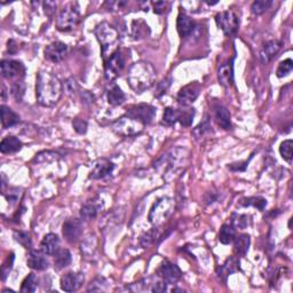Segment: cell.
Masks as SVG:
<instances>
[{"label": "cell", "mask_w": 293, "mask_h": 293, "mask_svg": "<svg viewBox=\"0 0 293 293\" xmlns=\"http://www.w3.org/2000/svg\"><path fill=\"white\" fill-rule=\"evenodd\" d=\"M103 203L102 199L94 198L92 201L85 203L80 208V217L83 220L89 221L96 218V215L99 214V212L102 210Z\"/></svg>", "instance_id": "18"}, {"label": "cell", "mask_w": 293, "mask_h": 293, "mask_svg": "<svg viewBox=\"0 0 293 293\" xmlns=\"http://www.w3.org/2000/svg\"><path fill=\"white\" fill-rule=\"evenodd\" d=\"M125 67V59L121 51H116L109 59L105 61V77L108 80H112L117 77Z\"/></svg>", "instance_id": "10"}, {"label": "cell", "mask_w": 293, "mask_h": 293, "mask_svg": "<svg viewBox=\"0 0 293 293\" xmlns=\"http://www.w3.org/2000/svg\"><path fill=\"white\" fill-rule=\"evenodd\" d=\"M20 194L21 192H18L17 188H13V189H9V194L5 195V196H6V198H7V201L11 202V204H13V203H15L16 201H17L18 197H20Z\"/></svg>", "instance_id": "51"}, {"label": "cell", "mask_w": 293, "mask_h": 293, "mask_svg": "<svg viewBox=\"0 0 293 293\" xmlns=\"http://www.w3.org/2000/svg\"><path fill=\"white\" fill-rule=\"evenodd\" d=\"M80 20V13L78 11L77 4H68L62 11H61L59 17L56 21V27L60 31L67 32L71 31L73 28L78 24Z\"/></svg>", "instance_id": "6"}, {"label": "cell", "mask_w": 293, "mask_h": 293, "mask_svg": "<svg viewBox=\"0 0 293 293\" xmlns=\"http://www.w3.org/2000/svg\"><path fill=\"white\" fill-rule=\"evenodd\" d=\"M62 95V83L56 76L47 71H39L36 82V98L43 107L56 104Z\"/></svg>", "instance_id": "1"}, {"label": "cell", "mask_w": 293, "mask_h": 293, "mask_svg": "<svg viewBox=\"0 0 293 293\" xmlns=\"http://www.w3.org/2000/svg\"><path fill=\"white\" fill-rule=\"evenodd\" d=\"M195 29V22L191 17L186 14H180L176 20V30H178L180 37L187 38L192 34Z\"/></svg>", "instance_id": "21"}, {"label": "cell", "mask_w": 293, "mask_h": 293, "mask_svg": "<svg viewBox=\"0 0 293 293\" xmlns=\"http://www.w3.org/2000/svg\"><path fill=\"white\" fill-rule=\"evenodd\" d=\"M22 149V142L15 137H7L0 143V151L2 154H14Z\"/></svg>", "instance_id": "26"}, {"label": "cell", "mask_w": 293, "mask_h": 293, "mask_svg": "<svg viewBox=\"0 0 293 293\" xmlns=\"http://www.w3.org/2000/svg\"><path fill=\"white\" fill-rule=\"evenodd\" d=\"M54 256H55V258H54V265H55V268L57 270L66 268L71 262V253L67 249L59 250Z\"/></svg>", "instance_id": "28"}, {"label": "cell", "mask_w": 293, "mask_h": 293, "mask_svg": "<svg viewBox=\"0 0 293 293\" xmlns=\"http://www.w3.org/2000/svg\"><path fill=\"white\" fill-rule=\"evenodd\" d=\"M235 237H236V228H235L231 224H222L219 231V241L224 245H228V244L233 243Z\"/></svg>", "instance_id": "27"}, {"label": "cell", "mask_w": 293, "mask_h": 293, "mask_svg": "<svg viewBox=\"0 0 293 293\" xmlns=\"http://www.w3.org/2000/svg\"><path fill=\"white\" fill-rule=\"evenodd\" d=\"M235 250L240 256L244 257L249 251L250 236L247 234H242L238 237H235Z\"/></svg>", "instance_id": "30"}, {"label": "cell", "mask_w": 293, "mask_h": 293, "mask_svg": "<svg viewBox=\"0 0 293 293\" xmlns=\"http://www.w3.org/2000/svg\"><path fill=\"white\" fill-rule=\"evenodd\" d=\"M28 266L34 270H44L48 267V260L41 251H31L28 257Z\"/></svg>", "instance_id": "22"}, {"label": "cell", "mask_w": 293, "mask_h": 293, "mask_svg": "<svg viewBox=\"0 0 293 293\" xmlns=\"http://www.w3.org/2000/svg\"><path fill=\"white\" fill-rule=\"evenodd\" d=\"M14 238L16 242H18L22 246H24L25 249H30L31 247V240L28 233L25 231H15Z\"/></svg>", "instance_id": "44"}, {"label": "cell", "mask_w": 293, "mask_h": 293, "mask_svg": "<svg viewBox=\"0 0 293 293\" xmlns=\"http://www.w3.org/2000/svg\"><path fill=\"white\" fill-rule=\"evenodd\" d=\"M40 249L47 256H54L60 250V240L56 234H47L40 243Z\"/></svg>", "instance_id": "20"}, {"label": "cell", "mask_w": 293, "mask_h": 293, "mask_svg": "<svg viewBox=\"0 0 293 293\" xmlns=\"http://www.w3.org/2000/svg\"><path fill=\"white\" fill-rule=\"evenodd\" d=\"M211 131V125H210V121H208V118L206 117L204 121H202L201 124L198 125L197 127L195 128L194 130V132H192V133H194V135L196 138H197V139H199V138H202L203 135H204L205 133H207V132H210Z\"/></svg>", "instance_id": "45"}, {"label": "cell", "mask_w": 293, "mask_h": 293, "mask_svg": "<svg viewBox=\"0 0 293 293\" xmlns=\"http://www.w3.org/2000/svg\"><path fill=\"white\" fill-rule=\"evenodd\" d=\"M218 80L224 87H230L234 83L233 64L224 63L218 70Z\"/></svg>", "instance_id": "23"}, {"label": "cell", "mask_w": 293, "mask_h": 293, "mask_svg": "<svg viewBox=\"0 0 293 293\" xmlns=\"http://www.w3.org/2000/svg\"><path fill=\"white\" fill-rule=\"evenodd\" d=\"M37 276L34 274H29V275L25 277V279L22 283L21 286V292L24 293H29V292H34L37 290Z\"/></svg>", "instance_id": "37"}, {"label": "cell", "mask_w": 293, "mask_h": 293, "mask_svg": "<svg viewBox=\"0 0 293 293\" xmlns=\"http://www.w3.org/2000/svg\"><path fill=\"white\" fill-rule=\"evenodd\" d=\"M157 237H158V230H157L156 228H153V229L149 230L147 234H144L143 236L141 237V241H140L141 245L143 247L150 246L151 244L157 240Z\"/></svg>", "instance_id": "42"}, {"label": "cell", "mask_w": 293, "mask_h": 293, "mask_svg": "<svg viewBox=\"0 0 293 293\" xmlns=\"http://www.w3.org/2000/svg\"><path fill=\"white\" fill-rule=\"evenodd\" d=\"M69 47L62 41H54L45 48V59L53 63H59L68 55Z\"/></svg>", "instance_id": "13"}, {"label": "cell", "mask_w": 293, "mask_h": 293, "mask_svg": "<svg viewBox=\"0 0 293 293\" xmlns=\"http://www.w3.org/2000/svg\"><path fill=\"white\" fill-rule=\"evenodd\" d=\"M132 34L134 39H141L149 34V27L142 21H134L132 23Z\"/></svg>", "instance_id": "32"}, {"label": "cell", "mask_w": 293, "mask_h": 293, "mask_svg": "<svg viewBox=\"0 0 293 293\" xmlns=\"http://www.w3.org/2000/svg\"><path fill=\"white\" fill-rule=\"evenodd\" d=\"M44 7H45V12H46L48 15H52L54 13V11H55L56 4L55 2H52V1H46L44 4Z\"/></svg>", "instance_id": "52"}, {"label": "cell", "mask_w": 293, "mask_h": 293, "mask_svg": "<svg viewBox=\"0 0 293 293\" xmlns=\"http://www.w3.org/2000/svg\"><path fill=\"white\" fill-rule=\"evenodd\" d=\"M107 98H108L109 104L115 105V107H116V105L123 104L124 101H125V99H126V96H125L124 92L121 91V88L119 87L118 85H114L108 91Z\"/></svg>", "instance_id": "29"}, {"label": "cell", "mask_w": 293, "mask_h": 293, "mask_svg": "<svg viewBox=\"0 0 293 293\" xmlns=\"http://www.w3.org/2000/svg\"><path fill=\"white\" fill-rule=\"evenodd\" d=\"M83 222L78 219H69L63 224L62 233L68 243H76L83 234Z\"/></svg>", "instance_id": "12"}, {"label": "cell", "mask_w": 293, "mask_h": 293, "mask_svg": "<svg viewBox=\"0 0 293 293\" xmlns=\"http://www.w3.org/2000/svg\"><path fill=\"white\" fill-rule=\"evenodd\" d=\"M15 45V41L14 40H9L8 41V50H9V53H15L16 51H17V47L14 46Z\"/></svg>", "instance_id": "54"}, {"label": "cell", "mask_w": 293, "mask_h": 293, "mask_svg": "<svg viewBox=\"0 0 293 293\" xmlns=\"http://www.w3.org/2000/svg\"><path fill=\"white\" fill-rule=\"evenodd\" d=\"M20 123V116L13 111L11 108L1 105V124L4 128H9L15 126L16 124Z\"/></svg>", "instance_id": "24"}, {"label": "cell", "mask_w": 293, "mask_h": 293, "mask_svg": "<svg viewBox=\"0 0 293 293\" xmlns=\"http://www.w3.org/2000/svg\"><path fill=\"white\" fill-rule=\"evenodd\" d=\"M171 82V79L169 80V82H167V80L165 79V80H163L162 83H160V85H159V87H158V94H157V96H160L162 94H164V93H166V91H167V88H169V86H170V83Z\"/></svg>", "instance_id": "53"}, {"label": "cell", "mask_w": 293, "mask_h": 293, "mask_svg": "<svg viewBox=\"0 0 293 293\" xmlns=\"http://www.w3.org/2000/svg\"><path fill=\"white\" fill-rule=\"evenodd\" d=\"M194 116H195V110L194 109H188V110H181V116H180L179 123L182 125V126L188 127L190 126L192 121H194Z\"/></svg>", "instance_id": "43"}, {"label": "cell", "mask_w": 293, "mask_h": 293, "mask_svg": "<svg viewBox=\"0 0 293 293\" xmlns=\"http://www.w3.org/2000/svg\"><path fill=\"white\" fill-rule=\"evenodd\" d=\"M72 126L78 134H85L87 132V121L82 118H75L72 121Z\"/></svg>", "instance_id": "46"}, {"label": "cell", "mask_w": 293, "mask_h": 293, "mask_svg": "<svg viewBox=\"0 0 293 293\" xmlns=\"http://www.w3.org/2000/svg\"><path fill=\"white\" fill-rule=\"evenodd\" d=\"M126 116L133 118L134 121H139L140 124L144 125L150 124L156 117V108L146 103H141V104L131 105L126 109Z\"/></svg>", "instance_id": "7"}, {"label": "cell", "mask_w": 293, "mask_h": 293, "mask_svg": "<svg viewBox=\"0 0 293 293\" xmlns=\"http://www.w3.org/2000/svg\"><path fill=\"white\" fill-rule=\"evenodd\" d=\"M186 158L187 150L185 148H173L169 153L163 155L160 157V159L157 160V163L155 164V167L157 170H163L164 178H165L167 175H172L173 173L176 174L182 169V166L180 164L185 162Z\"/></svg>", "instance_id": "4"}, {"label": "cell", "mask_w": 293, "mask_h": 293, "mask_svg": "<svg viewBox=\"0 0 293 293\" xmlns=\"http://www.w3.org/2000/svg\"><path fill=\"white\" fill-rule=\"evenodd\" d=\"M180 116H181V110L174 108H166L163 115V123L169 126H172L175 123H178Z\"/></svg>", "instance_id": "33"}, {"label": "cell", "mask_w": 293, "mask_h": 293, "mask_svg": "<svg viewBox=\"0 0 293 293\" xmlns=\"http://www.w3.org/2000/svg\"><path fill=\"white\" fill-rule=\"evenodd\" d=\"M94 34L101 45L102 57L104 62L117 51L119 34L117 29L112 27L108 22H102L95 28Z\"/></svg>", "instance_id": "3"}, {"label": "cell", "mask_w": 293, "mask_h": 293, "mask_svg": "<svg viewBox=\"0 0 293 293\" xmlns=\"http://www.w3.org/2000/svg\"><path fill=\"white\" fill-rule=\"evenodd\" d=\"M292 148H293L292 140H285L284 142L281 143V147H279V154H281L283 159L286 160L289 164L292 163V157H293Z\"/></svg>", "instance_id": "38"}, {"label": "cell", "mask_w": 293, "mask_h": 293, "mask_svg": "<svg viewBox=\"0 0 293 293\" xmlns=\"http://www.w3.org/2000/svg\"><path fill=\"white\" fill-rule=\"evenodd\" d=\"M142 124L134 121L133 118L128 117V116L118 119V121H115L114 125H112V130L117 134L123 135V137H128V135L139 133V132L142 130Z\"/></svg>", "instance_id": "9"}, {"label": "cell", "mask_w": 293, "mask_h": 293, "mask_svg": "<svg viewBox=\"0 0 293 293\" xmlns=\"http://www.w3.org/2000/svg\"><path fill=\"white\" fill-rule=\"evenodd\" d=\"M215 121H217L219 126L224 130H230L231 128L230 112L224 105H218L215 108Z\"/></svg>", "instance_id": "25"}, {"label": "cell", "mask_w": 293, "mask_h": 293, "mask_svg": "<svg viewBox=\"0 0 293 293\" xmlns=\"http://www.w3.org/2000/svg\"><path fill=\"white\" fill-rule=\"evenodd\" d=\"M105 285H107V282H105L104 278H96L88 286L87 291H104Z\"/></svg>", "instance_id": "47"}, {"label": "cell", "mask_w": 293, "mask_h": 293, "mask_svg": "<svg viewBox=\"0 0 293 293\" xmlns=\"http://www.w3.org/2000/svg\"><path fill=\"white\" fill-rule=\"evenodd\" d=\"M84 279L85 277L83 273H68L61 278V289L64 292H75L83 285Z\"/></svg>", "instance_id": "17"}, {"label": "cell", "mask_w": 293, "mask_h": 293, "mask_svg": "<svg viewBox=\"0 0 293 293\" xmlns=\"http://www.w3.org/2000/svg\"><path fill=\"white\" fill-rule=\"evenodd\" d=\"M215 22L226 36H231L238 30V18L234 12H221L215 16Z\"/></svg>", "instance_id": "8"}, {"label": "cell", "mask_w": 293, "mask_h": 293, "mask_svg": "<svg viewBox=\"0 0 293 293\" xmlns=\"http://www.w3.org/2000/svg\"><path fill=\"white\" fill-rule=\"evenodd\" d=\"M159 276L166 284H175L181 278V270L175 263L164 261L159 267Z\"/></svg>", "instance_id": "15"}, {"label": "cell", "mask_w": 293, "mask_h": 293, "mask_svg": "<svg viewBox=\"0 0 293 293\" xmlns=\"http://www.w3.org/2000/svg\"><path fill=\"white\" fill-rule=\"evenodd\" d=\"M96 246H98V240H96L95 235H91V236L87 237V240L84 241V243L82 244V252L85 254L86 257H91L94 254Z\"/></svg>", "instance_id": "35"}, {"label": "cell", "mask_w": 293, "mask_h": 293, "mask_svg": "<svg viewBox=\"0 0 293 293\" xmlns=\"http://www.w3.org/2000/svg\"><path fill=\"white\" fill-rule=\"evenodd\" d=\"M115 169V165L109 159L101 158L98 159L93 164L91 172H89V179L100 180L104 179L112 173Z\"/></svg>", "instance_id": "16"}, {"label": "cell", "mask_w": 293, "mask_h": 293, "mask_svg": "<svg viewBox=\"0 0 293 293\" xmlns=\"http://www.w3.org/2000/svg\"><path fill=\"white\" fill-rule=\"evenodd\" d=\"M237 270H238L237 260L235 259L234 257H231L229 259H227V261L221 266L220 272H219V276H220L221 278L226 279L228 276L231 275V274H234L235 272H237Z\"/></svg>", "instance_id": "31"}, {"label": "cell", "mask_w": 293, "mask_h": 293, "mask_svg": "<svg viewBox=\"0 0 293 293\" xmlns=\"http://www.w3.org/2000/svg\"><path fill=\"white\" fill-rule=\"evenodd\" d=\"M272 5V0H256L251 6V11H252L254 15H261L268 11Z\"/></svg>", "instance_id": "36"}, {"label": "cell", "mask_w": 293, "mask_h": 293, "mask_svg": "<svg viewBox=\"0 0 293 293\" xmlns=\"http://www.w3.org/2000/svg\"><path fill=\"white\" fill-rule=\"evenodd\" d=\"M13 262H14V254L11 253L6 260L4 265L1 267V273H2V279H6V276L8 275L13 268Z\"/></svg>", "instance_id": "48"}, {"label": "cell", "mask_w": 293, "mask_h": 293, "mask_svg": "<svg viewBox=\"0 0 293 293\" xmlns=\"http://www.w3.org/2000/svg\"><path fill=\"white\" fill-rule=\"evenodd\" d=\"M240 204L242 206H253V207L258 208V210L263 211V208L267 206V201L265 198L259 197V196H256V197H249V198H243L242 201L240 202Z\"/></svg>", "instance_id": "34"}, {"label": "cell", "mask_w": 293, "mask_h": 293, "mask_svg": "<svg viewBox=\"0 0 293 293\" xmlns=\"http://www.w3.org/2000/svg\"><path fill=\"white\" fill-rule=\"evenodd\" d=\"M11 92H12L13 98H14L17 102H20L22 98H23L24 92H25V84L23 83V80L20 79V80H16V82L13 83Z\"/></svg>", "instance_id": "39"}, {"label": "cell", "mask_w": 293, "mask_h": 293, "mask_svg": "<svg viewBox=\"0 0 293 293\" xmlns=\"http://www.w3.org/2000/svg\"><path fill=\"white\" fill-rule=\"evenodd\" d=\"M1 73L5 78L20 80L25 76V67L21 61L16 60H2L1 61Z\"/></svg>", "instance_id": "11"}, {"label": "cell", "mask_w": 293, "mask_h": 293, "mask_svg": "<svg viewBox=\"0 0 293 293\" xmlns=\"http://www.w3.org/2000/svg\"><path fill=\"white\" fill-rule=\"evenodd\" d=\"M173 211H174V201L169 197L160 198L151 207L149 221L155 226H159L171 217Z\"/></svg>", "instance_id": "5"}, {"label": "cell", "mask_w": 293, "mask_h": 293, "mask_svg": "<svg viewBox=\"0 0 293 293\" xmlns=\"http://www.w3.org/2000/svg\"><path fill=\"white\" fill-rule=\"evenodd\" d=\"M292 69H293V61L291 59H286L279 63L277 71H276V76H277L278 78H283V77H286L289 73H291Z\"/></svg>", "instance_id": "41"}, {"label": "cell", "mask_w": 293, "mask_h": 293, "mask_svg": "<svg viewBox=\"0 0 293 293\" xmlns=\"http://www.w3.org/2000/svg\"><path fill=\"white\" fill-rule=\"evenodd\" d=\"M199 93H201V85L197 82L190 83L180 89L176 100L183 107H188L198 98Z\"/></svg>", "instance_id": "14"}, {"label": "cell", "mask_w": 293, "mask_h": 293, "mask_svg": "<svg viewBox=\"0 0 293 293\" xmlns=\"http://www.w3.org/2000/svg\"><path fill=\"white\" fill-rule=\"evenodd\" d=\"M155 80H156V70L149 62L139 61L135 62L128 70L127 83L138 94L153 87Z\"/></svg>", "instance_id": "2"}, {"label": "cell", "mask_w": 293, "mask_h": 293, "mask_svg": "<svg viewBox=\"0 0 293 293\" xmlns=\"http://www.w3.org/2000/svg\"><path fill=\"white\" fill-rule=\"evenodd\" d=\"M282 44L277 40H270L263 45L261 50H260V60L263 64L269 63L274 57L276 56V54L278 53L281 50Z\"/></svg>", "instance_id": "19"}, {"label": "cell", "mask_w": 293, "mask_h": 293, "mask_svg": "<svg viewBox=\"0 0 293 293\" xmlns=\"http://www.w3.org/2000/svg\"><path fill=\"white\" fill-rule=\"evenodd\" d=\"M153 6H154V13H155V14L160 15L166 11L167 2L166 1H156V2H154Z\"/></svg>", "instance_id": "50"}, {"label": "cell", "mask_w": 293, "mask_h": 293, "mask_svg": "<svg viewBox=\"0 0 293 293\" xmlns=\"http://www.w3.org/2000/svg\"><path fill=\"white\" fill-rule=\"evenodd\" d=\"M253 156L250 157V159L252 158ZM250 159L245 160V162H240V163H235V164H230V165H228V169H230L231 171H245V169L247 167V165H249L250 163Z\"/></svg>", "instance_id": "49"}, {"label": "cell", "mask_w": 293, "mask_h": 293, "mask_svg": "<svg viewBox=\"0 0 293 293\" xmlns=\"http://www.w3.org/2000/svg\"><path fill=\"white\" fill-rule=\"evenodd\" d=\"M231 224L238 229H244L250 224V217L246 214H237L235 213L231 217Z\"/></svg>", "instance_id": "40"}]
</instances>
